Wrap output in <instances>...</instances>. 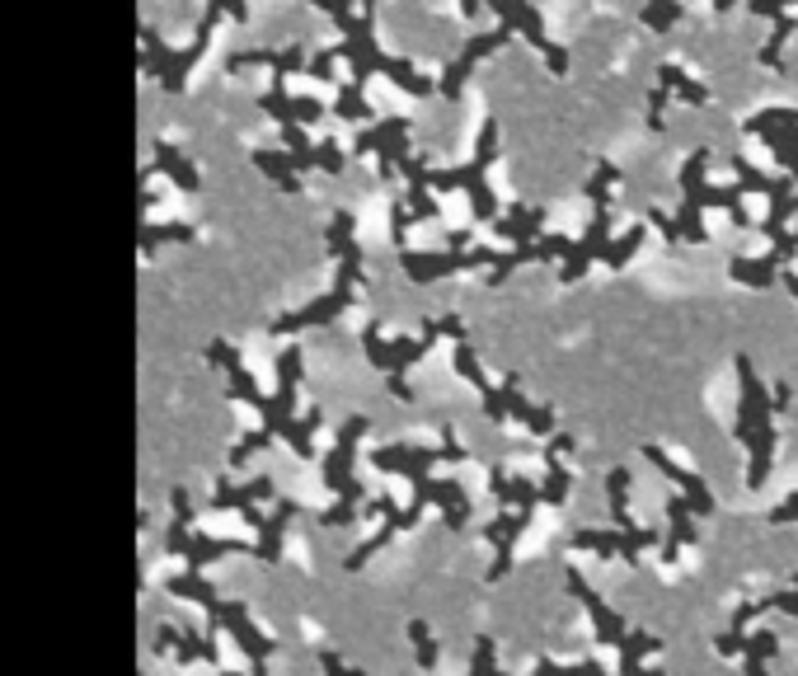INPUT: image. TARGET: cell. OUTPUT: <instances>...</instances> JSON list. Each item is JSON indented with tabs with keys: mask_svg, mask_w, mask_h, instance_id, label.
Segmentation results:
<instances>
[{
	"mask_svg": "<svg viewBox=\"0 0 798 676\" xmlns=\"http://www.w3.org/2000/svg\"><path fill=\"white\" fill-rule=\"evenodd\" d=\"M484 10H493L498 24H507L512 33H522L526 43L545 57L550 76H568V47H559L550 33H545V19H540V10L531 0H484Z\"/></svg>",
	"mask_w": 798,
	"mask_h": 676,
	"instance_id": "cell-7",
	"label": "cell"
},
{
	"mask_svg": "<svg viewBox=\"0 0 798 676\" xmlns=\"http://www.w3.org/2000/svg\"><path fill=\"white\" fill-rule=\"evenodd\" d=\"M353 212H334V221H329V249H334L338 259V282L334 292L320 296L315 306L296 310V315H287V320H277L273 329L277 334H292V329H306V324H329L338 320L343 310L353 306V292L367 282V273H362V249H357V235H353Z\"/></svg>",
	"mask_w": 798,
	"mask_h": 676,
	"instance_id": "cell-2",
	"label": "cell"
},
{
	"mask_svg": "<svg viewBox=\"0 0 798 676\" xmlns=\"http://www.w3.org/2000/svg\"><path fill=\"white\" fill-rule=\"evenodd\" d=\"M315 165H320L324 174H343V151H338V141H320V146H315Z\"/></svg>",
	"mask_w": 798,
	"mask_h": 676,
	"instance_id": "cell-22",
	"label": "cell"
},
{
	"mask_svg": "<svg viewBox=\"0 0 798 676\" xmlns=\"http://www.w3.org/2000/svg\"><path fill=\"white\" fill-rule=\"evenodd\" d=\"M334 62H338V43L310 57V76H315V80H334Z\"/></svg>",
	"mask_w": 798,
	"mask_h": 676,
	"instance_id": "cell-23",
	"label": "cell"
},
{
	"mask_svg": "<svg viewBox=\"0 0 798 676\" xmlns=\"http://www.w3.org/2000/svg\"><path fill=\"white\" fill-rule=\"evenodd\" d=\"M780 277H784V287H789V292H794V301H798V277H794V273H789V268H784V273H780Z\"/></svg>",
	"mask_w": 798,
	"mask_h": 676,
	"instance_id": "cell-27",
	"label": "cell"
},
{
	"mask_svg": "<svg viewBox=\"0 0 798 676\" xmlns=\"http://www.w3.org/2000/svg\"><path fill=\"white\" fill-rule=\"evenodd\" d=\"M451 367L461 371L465 381L475 385L479 395H484V414L498 423V418H517V423H526L531 432H550L554 428V414L545 409V404H531L522 395V381H517V371H507L503 376V385H493L484 371H479V357H475V348L470 343H456V353H451Z\"/></svg>",
	"mask_w": 798,
	"mask_h": 676,
	"instance_id": "cell-4",
	"label": "cell"
},
{
	"mask_svg": "<svg viewBox=\"0 0 798 676\" xmlns=\"http://www.w3.org/2000/svg\"><path fill=\"white\" fill-rule=\"evenodd\" d=\"M737 376H742V400H737V442L747 446V489H761L770 475V465H775V442H780V432H775V418L784 414L780 404L766 395V385L756 381L752 371V357H737Z\"/></svg>",
	"mask_w": 798,
	"mask_h": 676,
	"instance_id": "cell-1",
	"label": "cell"
},
{
	"mask_svg": "<svg viewBox=\"0 0 798 676\" xmlns=\"http://www.w3.org/2000/svg\"><path fill=\"white\" fill-rule=\"evenodd\" d=\"M658 85L667 94H676V99H686V104L691 108H700V104H709V90L705 85H700V80H691L686 76V71H681V66L676 62H662L658 66Z\"/></svg>",
	"mask_w": 798,
	"mask_h": 676,
	"instance_id": "cell-11",
	"label": "cell"
},
{
	"mask_svg": "<svg viewBox=\"0 0 798 676\" xmlns=\"http://www.w3.org/2000/svg\"><path fill=\"white\" fill-rule=\"evenodd\" d=\"M155 151H160V165H165L169 174L179 179V188H198V169H193V165H184L174 146H155Z\"/></svg>",
	"mask_w": 798,
	"mask_h": 676,
	"instance_id": "cell-20",
	"label": "cell"
},
{
	"mask_svg": "<svg viewBox=\"0 0 798 676\" xmlns=\"http://www.w3.org/2000/svg\"><path fill=\"white\" fill-rule=\"evenodd\" d=\"M442 334L461 343V338H465L461 315H442V320H428L418 338H381V324L371 320L367 329H362V348H367L371 367H381V376L390 381V395L409 400V385H404V376H409V367H414V362H423V357L432 353V338H442Z\"/></svg>",
	"mask_w": 798,
	"mask_h": 676,
	"instance_id": "cell-3",
	"label": "cell"
},
{
	"mask_svg": "<svg viewBox=\"0 0 798 676\" xmlns=\"http://www.w3.org/2000/svg\"><path fill=\"white\" fill-rule=\"evenodd\" d=\"M493 160H498V118H484L475 160L470 165H451V169H428V188H446V193L461 188L465 198H470V216L475 221H498V198H493V188H489Z\"/></svg>",
	"mask_w": 798,
	"mask_h": 676,
	"instance_id": "cell-6",
	"label": "cell"
},
{
	"mask_svg": "<svg viewBox=\"0 0 798 676\" xmlns=\"http://www.w3.org/2000/svg\"><path fill=\"white\" fill-rule=\"evenodd\" d=\"M761 611H784V615H798V578L794 587H784V592H775V597H761V601H742L733 611V625H728V639L719 644V653H737V644L747 639V625H752Z\"/></svg>",
	"mask_w": 798,
	"mask_h": 676,
	"instance_id": "cell-9",
	"label": "cell"
},
{
	"mask_svg": "<svg viewBox=\"0 0 798 676\" xmlns=\"http://www.w3.org/2000/svg\"><path fill=\"white\" fill-rule=\"evenodd\" d=\"M324 118V104L315 99V94H292L287 99V123H296V127H310V123H320ZM282 123V127H287Z\"/></svg>",
	"mask_w": 798,
	"mask_h": 676,
	"instance_id": "cell-17",
	"label": "cell"
},
{
	"mask_svg": "<svg viewBox=\"0 0 798 676\" xmlns=\"http://www.w3.org/2000/svg\"><path fill=\"white\" fill-rule=\"evenodd\" d=\"M644 456H648V461H653V465H658L662 475H672L676 484H681V498H686V503H691L695 512H714V507H719V503H714V493L705 489V479H700V475H691L686 465L667 461V456H662V446H644Z\"/></svg>",
	"mask_w": 798,
	"mask_h": 676,
	"instance_id": "cell-10",
	"label": "cell"
},
{
	"mask_svg": "<svg viewBox=\"0 0 798 676\" xmlns=\"http://www.w3.org/2000/svg\"><path fill=\"white\" fill-rule=\"evenodd\" d=\"M315 10H324L329 19H343V15H353V0H310Z\"/></svg>",
	"mask_w": 798,
	"mask_h": 676,
	"instance_id": "cell-25",
	"label": "cell"
},
{
	"mask_svg": "<svg viewBox=\"0 0 798 676\" xmlns=\"http://www.w3.org/2000/svg\"><path fill=\"white\" fill-rule=\"evenodd\" d=\"M503 43H512V29L507 24H493L489 33H475V38H465V47L446 62V71H442V80H437V90H442V99H461V90H465V80H470V71H475L489 52H498Z\"/></svg>",
	"mask_w": 798,
	"mask_h": 676,
	"instance_id": "cell-8",
	"label": "cell"
},
{
	"mask_svg": "<svg viewBox=\"0 0 798 676\" xmlns=\"http://www.w3.org/2000/svg\"><path fill=\"white\" fill-rule=\"evenodd\" d=\"M409 639H414V653H418V662H423V672H437L442 648H437V639L428 634V625H423V620H414V625H409Z\"/></svg>",
	"mask_w": 798,
	"mask_h": 676,
	"instance_id": "cell-18",
	"label": "cell"
},
{
	"mask_svg": "<svg viewBox=\"0 0 798 676\" xmlns=\"http://www.w3.org/2000/svg\"><path fill=\"white\" fill-rule=\"evenodd\" d=\"M273 62H277L273 47H249V52H235V57H226V71H231V76L249 71V66H268V71H273Z\"/></svg>",
	"mask_w": 798,
	"mask_h": 676,
	"instance_id": "cell-19",
	"label": "cell"
},
{
	"mask_svg": "<svg viewBox=\"0 0 798 676\" xmlns=\"http://www.w3.org/2000/svg\"><path fill=\"white\" fill-rule=\"evenodd\" d=\"M334 113H338V118H348V123H371V118H376V113H371V104L362 99V90H357L353 80H348V85L338 90Z\"/></svg>",
	"mask_w": 798,
	"mask_h": 676,
	"instance_id": "cell-14",
	"label": "cell"
},
{
	"mask_svg": "<svg viewBox=\"0 0 798 676\" xmlns=\"http://www.w3.org/2000/svg\"><path fill=\"white\" fill-rule=\"evenodd\" d=\"M681 0H644V10H639V19H644V29H653V33H667L681 19Z\"/></svg>",
	"mask_w": 798,
	"mask_h": 676,
	"instance_id": "cell-13",
	"label": "cell"
},
{
	"mask_svg": "<svg viewBox=\"0 0 798 676\" xmlns=\"http://www.w3.org/2000/svg\"><path fill=\"white\" fill-rule=\"evenodd\" d=\"M644 235H648V226H634V231H625V235H615L611 240V249H606V268H625V263H630V254L639 245H644Z\"/></svg>",
	"mask_w": 798,
	"mask_h": 676,
	"instance_id": "cell-16",
	"label": "cell"
},
{
	"mask_svg": "<svg viewBox=\"0 0 798 676\" xmlns=\"http://www.w3.org/2000/svg\"><path fill=\"white\" fill-rule=\"evenodd\" d=\"M296 71H306V43L282 47L277 62H273V76H296Z\"/></svg>",
	"mask_w": 798,
	"mask_h": 676,
	"instance_id": "cell-21",
	"label": "cell"
},
{
	"mask_svg": "<svg viewBox=\"0 0 798 676\" xmlns=\"http://www.w3.org/2000/svg\"><path fill=\"white\" fill-rule=\"evenodd\" d=\"M770 5H775V10H789V5H798V0H770Z\"/></svg>",
	"mask_w": 798,
	"mask_h": 676,
	"instance_id": "cell-28",
	"label": "cell"
},
{
	"mask_svg": "<svg viewBox=\"0 0 798 676\" xmlns=\"http://www.w3.org/2000/svg\"><path fill=\"white\" fill-rule=\"evenodd\" d=\"M254 165H259L263 174H273V179H277L282 188H287V193H296V188H301V179H296V160H292V155L254 151Z\"/></svg>",
	"mask_w": 798,
	"mask_h": 676,
	"instance_id": "cell-12",
	"label": "cell"
},
{
	"mask_svg": "<svg viewBox=\"0 0 798 676\" xmlns=\"http://www.w3.org/2000/svg\"><path fill=\"white\" fill-rule=\"evenodd\" d=\"M630 475L625 470H611L606 475V493H611V526H601V531H578V536H568V545L573 550H597L606 554V559H625V564H639V554H644V545H653L658 540V531H644V526L630 522Z\"/></svg>",
	"mask_w": 798,
	"mask_h": 676,
	"instance_id": "cell-5",
	"label": "cell"
},
{
	"mask_svg": "<svg viewBox=\"0 0 798 676\" xmlns=\"http://www.w3.org/2000/svg\"><path fill=\"white\" fill-rule=\"evenodd\" d=\"M789 38H794V15H780V19H775V29H770V38H766V47L756 52V62H761V66H780V52H784Z\"/></svg>",
	"mask_w": 798,
	"mask_h": 676,
	"instance_id": "cell-15",
	"label": "cell"
},
{
	"mask_svg": "<svg viewBox=\"0 0 798 676\" xmlns=\"http://www.w3.org/2000/svg\"><path fill=\"white\" fill-rule=\"evenodd\" d=\"M667 99H672V94L662 90V85L648 90V127H653V132H662V108H667Z\"/></svg>",
	"mask_w": 798,
	"mask_h": 676,
	"instance_id": "cell-24",
	"label": "cell"
},
{
	"mask_svg": "<svg viewBox=\"0 0 798 676\" xmlns=\"http://www.w3.org/2000/svg\"><path fill=\"white\" fill-rule=\"evenodd\" d=\"M479 10H484V0H461V15H465V19H475Z\"/></svg>",
	"mask_w": 798,
	"mask_h": 676,
	"instance_id": "cell-26",
	"label": "cell"
}]
</instances>
